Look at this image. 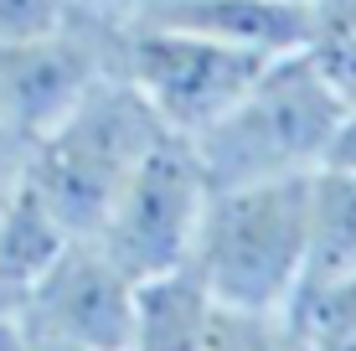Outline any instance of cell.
<instances>
[{"label":"cell","mask_w":356,"mask_h":351,"mask_svg":"<svg viewBox=\"0 0 356 351\" xmlns=\"http://www.w3.org/2000/svg\"><path fill=\"white\" fill-rule=\"evenodd\" d=\"M207 320H212V295L191 269L145 279L134 295L129 351H202Z\"/></svg>","instance_id":"10"},{"label":"cell","mask_w":356,"mask_h":351,"mask_svg":"<svg viewBox=\"0 0 356 351\" xmlns=\"http://www.w3.org/2000/svg\"><path fill=\"white\" fill-rule=\"evenodd\" d=\"M341 114L346 108L321 78L315 57L289 52L274 57L243 88V99L186 145L202 176L212 181V191L259 186V181H300L325 165Z\"/></svg>","instance_id":"1"},{"label":"cell","mask_w":356,"mask_h":351,"mask_svg":"<svg viewBox=\"0 0 356 351\" xmlns=\"http://www.w3.org/2000/svg\"><path fill=\"white\" fill-rule=\"evenodd\" d=\"M202 351H305V336L289 316H264V310H232L212 300Z\"/></svg>","instance_id":"13"},{"label":"cell","mask_w":356,"mask_h":351,"mask_svg":"<svg viewBox=\"0 0 356 351\" xmlns=\"http://www.w3.org/2000/svg\"><path fill=\"white\" fill-rule=\"evenodd\" d=\"M134 21L176 26L207 36V42L238 47V52L268 57V63L289 52H310L315 42V6L305 0H145Z\"/></svg>","instance_id":"8"},{"label":"cell","mask_w":356,"mask_h":351,"mask_svg":"<svg viewBox=\"0 0 356 351\" xmlns=\"http://www.w3.org/2000/svg\"><path fill=\"white\" fill-rule=\"evenodd\" d=\"M119 31L114 26H67L0 47V129L36 145L57 119H67L98 78L114 72Z\"/></svg>","instance_id":"6"},{"label":"cell","mask_w":356,"mask_h":351,"mask_svg":"<svg viewBox=\"0 0 356 351\" xmlns=\"http://www.w3.org/2000/svg\"><path fill=\"white\" fill-rule=\"evenodd\" d=\"M0 351H26V331L16 316H0Z\"/></svg>","instance_id":"19"},{"label":"cell","mask_w":356,"mask_h":351,"mask_svg":"<svg viewBox=\"0 0 356 351\" xmlns=\"http://www.w3.org/2000/svg\"><path fill=\"white\" fill-rule=\"evenodd\" d=\"M351 274H356V171L321 165L310 176V269H305L300 295L351 279Z\"/></svg>","instance_id":"11"},{"label":"cell","mask_w":356,"mask_h":351,"mask_svg":"<svg viewBox=\"0 0 356 351\" xmlns=\"http://www.w3.org/2000/svg\"><path fill=\"white\" fill-rule=\"evenodd\" d=\"M305 6H321V0H305Z\"/></svg>","instance_id":"20"},{"label":"cell","mask_w":356,"mask_h":351,"mask_svg":"<svg viewBox=\"0 0 356 351\" xmlns=\"http://www.w3.org/2000/svg\"><path fill=\"white\" fill-rule=\"evenodd\" d=\"M57 26H67V10L57 0H0V47L31 42Z\"/></svg>","instance_id":"14"},{"label":"cell","mask_w":356,"mask_h":351,"mask_svg":"<svg viewBox=\"0 0 356 351\" xmlns=\"http://www.w3.org/2000/svg\"><path fill=\"white\" fill-rule=\"evenodd\" d=\"M325 165L330 171H356V108H346L330 135V150H325Z\"/></svg>","instance_id":"17"},{"label":"cell","mask_w":356,"mask_h":351,"mask_svg":"<svg viewBox=\"0 0 356 351\" xmlns=\"http://www.w3.org/2000/svg\"><path fill=\"white\" fill-rule=\"evenodd\" d=\"M67 10V21H88V26H114L124 31L134 16L145 10V0H57Z\"/></svg>","instance_id":"15"},{"label":"cell","mask_w":356,"mask_h":351,"mask_svg":"<svg viewBox=\"0 0 356 351\" xmlns=\"http://www.w3.org/2000/svg\"><path fill=\"white\" fill-rule=\"evenodd\" d=\"M289 320L310 351H356V274L305 289L289 305Z\"/></svg>","instance_id":"12"},{"label":"cell","mask_w":356,"mask_h":351,"mask_svg":"<svg viewBox=\"0 0 356 351\" xmlns=\"http://www.w3.org/2000/svg\"><path fill=\"white\" fill-rule=\"evenodd\" d=\"M26 140H16L10 129H0V212H6V202L21 191V181H26Z\"/></svg>","instance_id":"16"},{"label":"cell","mask_w":356,"mask_h":351,"mask_svg":"<svg viewBox=\"0 0 356 351\" xmlns=\"http://www.w3.org/2000/svg\"><path fill=\"white\" fill-rule=\"evenodd\" d=\"M21 331H26V325H21ZM26 351H98V346H78V341H57V336L26 331Z\"/></svg>","instance_id":"18"},{"label":"cell","mask_w":356,"mask_h":351,"mask_svg":"<svg viewBox=\"0 0 356 351\" xmlns=\"http://www.w3.org/2000/svg\"><path fill=\"white\" fill-rule=\"evenodd\" d=\"M264 67L268 57L238 52V47L207 42V36L176 26H150V21L124 26L114 52V72L134 83V93L155 108V119L176 140H196L212 119H222Z\"/></svg>","instance_id":"4"},{"label":"cell","mask_w":356,"mask_h":351,"mask_svg":"<svg viewBox=\"0 0 356 351\" xmlns=\"http://www.w3.org/2000/svg\"><path fill=\"white\" fill-rule=\"evenodd\" d=\"M186 269L217 305L289 316L310 269V176L212 191Z\"/></svg>","instance_id":"2"},{"label":"cell","mask_w":356,"mask_h":351,"mask_svg":"<svg viewBox=\"0 0 356 351\" xmlns=\"http://www.w3.org/2000/svg\"><path fill=\"white\" fill-rule=\"evenodd\" d=\"M305 351H310V346H305Z\"/></svg>","instance_id":"21"},{"label":"cell","mask_w":356,"mask_h":351,"mask_svg":"<svg viewBox=\"0 0 356 351\" xmlns=\"http://www.w3.org/2000/svg\"><path fill=\"white\" fill-rule=\"evenodd\" d=\"M134 295H140V284L93 238H72L57 253V263L36 279V289L21 300L16 320L36 336H57V341L98 351H129Z\"/></svg>","instance_id":"7"},{"label":"cell","mask_w":356,"mask_h":351,"mask_svg":"<svg viewBox=\"0 0 356 351\" xmlns=\"http://www.w3.org/2000/svg\"><path fill=\"white\" fill-rule=\"evenodd\" d=\"M165 135L170 129L134 93V83L108 72L26 150V181L72 238H93L134 165Z\"/></svg>","instance_id":"3"},{"label":"cell","mask_w":356,"mask_h":351,"mask_svg":"<svg viewBox=\"0 0 356 351\" xmlns=\"http://www.w3.org/2000/svg\"><path fill=\"white\" fill-rule=\"evenodd\" d=\"M67 243L72 233L57 222V212L31 191V181H21V191L0 212V316H16Z\"/></svg>","instance_id":"9"},{"label":"cell","mask_w":356,"mask_h":351,"mask_svg":"<svg viewBox=\"0 0 356 351\" xmlns=\"http://www.w3.org/2000/svg\"><path fill=\"white\" fill-rule=\"evenodd\" d=\"M207 197H212V181L202 176L191 145L165 135L134 165V176L114 197L108 217L98 222L93 243L104 248L134 284L176 274V269L191 263Z\"/></svg>","instance_id":"5"}]
</instances>
